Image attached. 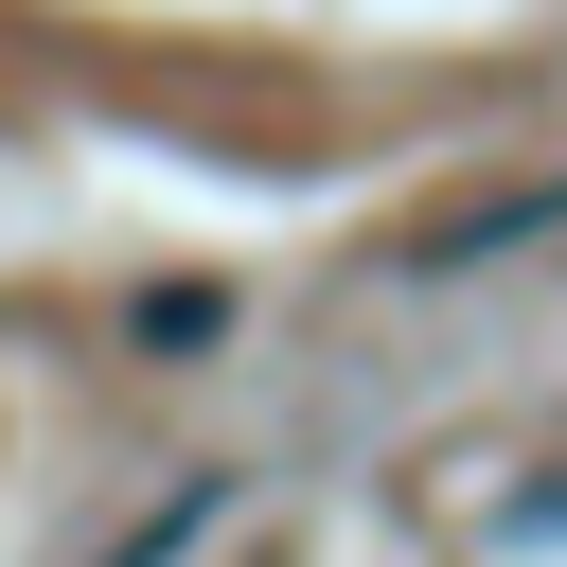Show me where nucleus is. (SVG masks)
<instances>
[{
  "label": "nucleus",
  "instance_id": "1",
  "mask_svg": "<svg viewBox=\"0 0 567 567\" xmlns=\"http://www.w3.org/2000/svg\"><path fill=\"white\" fill-rule=\"evenodd\" d=\"M478 248H567V177H532V195H478V213H443L408 266H478Z\"/></svg>",
  "mask_w": 567,
  "mask_h": 567
},
{
  "label": "nucleus",
  "instance_id": "2",
  "mask_svg": "<svg viewBox=\"0 0 567 567\" xmlns=\"http://www.w3.org/2000/svg\"><path fill=\"white\" fill-rule=\"evenodd\" d=\"M195 532H213V478H177V496H159V514H142V532H106V549H89V567H177V549H195Z\"/></svg>",
  "mask_w": 567,
  "mask_h": 567
}]
</instances>
